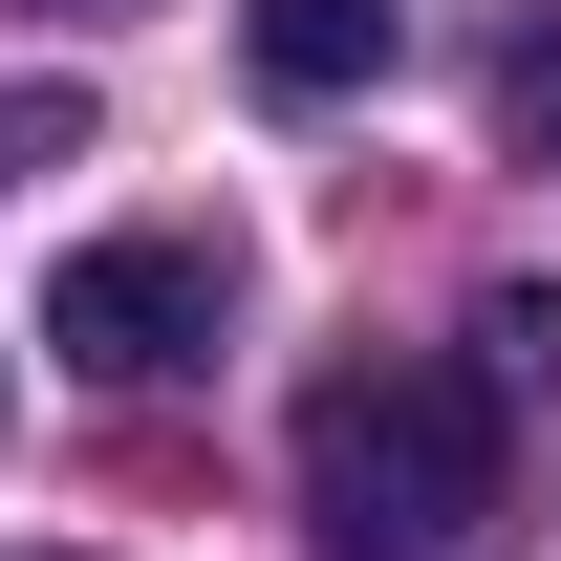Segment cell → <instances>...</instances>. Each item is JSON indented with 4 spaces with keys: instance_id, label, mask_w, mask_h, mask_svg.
<instances>
[{
    "instance_id": "obj_1",
    "label": "cell",
    "mask_w": 561,
    "mask_h": 561,
    "mask_svg": "<svg viewBox=\"0 0 561 561\" xmlns=\"http://www.w3.org/2000/svg\"><path fill=\"white\" fill-rule=\"evenodd\" d=\"M302 518H324V561H454L496 518V389L476 367H324L302 389Z\"/></svg>"
},
{
    "instance_id": "obj_2",
    "label": "cell",
    "mask_w": 561,
    "mask_h": 561,
    "mask_svg": "<svg viewBox=\"0 0 561 561\" xmlns=\"http://www.w3.org/2000/svg\"><path fill=\"white\" fill-rule=\"evenodd\" d=\"M44 346H66L87 389H173V367H216V346H238V238H195V216L87 238V260L44 280Z\"/></svg>"
},
{
    "instance_id": "obj_3",
    "label": "cell",
    "mask_w": 561,
    "mask_h": 561,
    "mask_svg": "<svg viewBox=\"0 0 561 561\" xmlns=\"http://www.w3.org/2000/svg\"><path fill=\"white\" fill-rule=\"evenodd\" d=\"M238 44H260V87H280V108H346V87H389L411 0H238Z\"/></svg>"
},
{
    "instance_id": "obj_4",
    "label": "cell",
    "mask_w": 561,
    "mask_h": 561,
    "mask_svg": "<svg viewBox=\"0 0 561 561\" xmlns=\"http://www.w3.org/2000/svg\"><path fill=\"white\" fill-rule=\"evenodd\" d=\"M476 389H496V411L561 389V280H496V302H476Z\"/></svg>"
},
{
    "instance_id": "obj_5",
    "label": "cell",
    "mask_w": 561,
    "mask_h": 561,
    "mask_svg": "<svg viewBox=\"0 0 561 561\" xmlns=\"http://www.w3.org/2000/svg\"><path fill=\"white\" fill-rule=\"evenodd\" d=\"M87 151V87H0V195H22V173H66Z\"/></svg>"
},
{
    "instance_id": "obj_6",
    "label": "cell",
    "mask_w": 561,
    "mask_h": 561,
    "mask_svg": "<svg viewBox=\"0 0 561 561\" xmlns=\"http://www.w3.org/2000/svg\"><path fill=\"white\" fill-rule=\"evenodd\" d=\"M496 130H518V151H561V0L518 22V66H496Z\"/></svg>"
},
{
    "instance_id": "obj_7",
    "label": "cell",
    "mask_w": 561,
    "mask_h": 561,
    "mask_svg": "<svg viewBox=\"0 0 561 561\" xmlns=\"http://www.w3.org/2000/svg\"><path fill=\"white\" fill-rule=\"evenodd\" d=\"M44 22H151V0H44Z\"/></svg>"
}]
</instances>
